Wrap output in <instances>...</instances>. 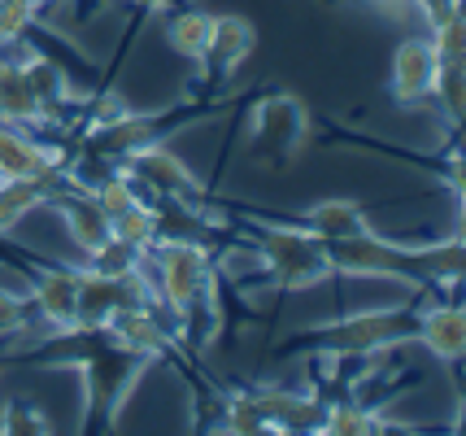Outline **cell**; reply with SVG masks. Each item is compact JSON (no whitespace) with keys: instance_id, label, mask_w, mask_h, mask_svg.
Listing matches in <instances>:
<instances>
[{"instance_id":"21","label":"cell","mask_w":466,"mask_h":436,"mask_svg":"<svg viewBox=\"0 0 466 436\" xmlns=\"http://www.w3.org/2000/svg\"><path fill=\"white\" fill-rule=\"evenodd\" d=\"M388 423L375 406H366L358 397L345 401H323V419H319V432L323 436H366V432H388Z\"/></svg>"},{"instance_id":"26","label":"cell","mask_w":466,"mask_h":436,"mask_svg":"<svg viewBox=\"0 0 466 436\" xmlns=\"http://www.w3.org/2000/svg\"><path fill=\"white\" fill-rule=\"evenodd\" d=\"M0 432L44 436V432H53V419L44 415L40 406H31L26 397H9V401H0Z\"/></svg>"},{"instance_id":"3","label":"cell","mask_w":466,"mask_h":436,"mask_svg":"<svg viewBox=\"0 0 466 436\" xmlns=\"http://www.w3.org/2000/svg\"><path fill=\"white\" fill-rule=\"evenodd\" d=\"M144 270L153 279L157 306L170 319L183 314L192 301H201L209 292H218V267H214V249L205 245H183V240H157L144 253Z\"/></svg>"},{"instance_id":"22","label":"cell","mask_w":466,"mask_h":436,"mask_svg":"<svg viewBox=\"0 0 466 436\" xmlns=\"http://www.w3.org/2000/svg\"><path fill=\"white\" fill-rule=\"evenodd\" d=\"M462 236H449L436 245H419V275L423 289H458L462 284Z\"/></svg>"},{"instance_id":"24","label":"cell","mask_w":466,"mask_h":436,"mask_svg":"<svg viewBox=\"0 0 466 436\" xmlns=\"http://www.w3.org/2000/svg\"><path fill=\"white\" fill-rule=\"evenodd\" d=\"M218 432H231V436H253V432H266V419L258 411V401L248 389H231L223 397V415H218Z\"/></svg>"},{"instance_id":"30","label":"cell","mask_w":466,"mask_h":436,"mask_svg":"<svg viewBox=\"0 0 466 436\" xmlns=\"http://www.w3.org/2000/svg\"><path fill=\"white\" fill-rule=\"evenodd\" d=\"M427 40H431L436 62H462L466 57V22L462 18L441 22V26H431V31H427Z\"/></svg>"},{"instance_id":"13","label":"cell","mask_w":466,"mask_h":436,"mask_svg":"<svg viewBox=\"0 0 466 436\" xmlns=\"http://www.w3.org/2000/svg\"><path fill=\"white\" fill-rule=\"evenodd\" d=\"M436 53L427 35H406V40L392 48V66H388V96L397 105H427L431 101V87H436Z\"/></svg>"},{"instance_id":"17","label":"cell","mask_w":466,"mask_h":436,"mask_svg":"<svg viewBox=\"0 0 466 436\" xmlns=\"http://www.w3.org/2000/svg\"><path fill=\"white\" fill-rule=\"evenodd\" d=\"M0 123L26 127V131L53 123L44 101L35 96V87H31V75H26L22 57H9V48L0 53Z\"/></svg>"},{"instance_id":"18","label":"cell","mask_w":466,"mask_h":436,"mask_svg":"<svg viewBox=\"0 0 466 436\" xmlns=\"http://www.w3.org/2000/svg\"><path fill=\"white\" fill-rule=\"evenodd\" d=\"M305 231H314L319 240H345L353 231L370 228V218H366L362 201H353V197H327V201H314L309 209H301V218H297Z\"/></svg>"},{"instance_id":"12","label":"cell","mask_w":466,"mask_h":436,"mask_svg":"<svg viewBox=\"0 0 466 436\" xmlns=\"http://www.w3.org/2000/svg\"><path fill=\"white\" fill-rule=\"evenodd\" d=\"M414 340L436 362L458 367L466 353V314L453 297H431V289H419V314H414Z\"/></svg>"},{"instance_id":"35","label":"cell","mask_w":466,"mask_h":436,"mask_svg":"<svg viewBox=\"0 0 466 436\" xmlns=\"http://www.w3.org/2000/svg\"><path fill=\"white\" fill-rule=\"evenodd\" d=\"M414 5H419V0H406V9H414Z\"/></svg>"},{"instance_id":"28","label":"cell","mask_w":466,"mask_h":436,"mask_svg":"<svg viewBox=\"0 0 466 436\" xmlns=\"http://www.w3.org/2000/svg\"><path fill=\"white\" fill-rule=\"evenodd\" d=\"M31 323H35L31 297L18 292V289H9V284H0V340L31 332Z\"/></svg>"},{"instance_id":"20","label":"cell","mask_w":466,"mask_h":436,"mask_svg":"<svg viewBox=\"0 0 466 436\" xmlns=\"http://www.w3.org/2000/svg\"><path fill=\"white\" fill-rule=\"evenodd\" d=\"M209 31H214V14L209 9H197V5H187V9H175L170 18H166V44L179 53L183 62L201 66L205 62V48H209Z\"/></svg>"},{"instance_id":"34","label":"cell","mask_w":466,"mask_h":436,"mask_svg":"<svg viewBox=\"0 0 466 436\" xmlns=\"http://www.w3.org/2000/svg\"><path fill=\"white\" fill-rule=\"evenodd\" d=\"M26 5H35V9H44V5H53V0H26Z\"/></svg>"},{"instance_id":"7","label":"cell","mask_w":466,"mask_h":436,"mask_svg":"<svg viewBox=\"0 0 466 436\" xmlns=\"http://www.w3.org/2000/svg\"><path fill=\"white\" fill-rule=\"evenodd\" d=\"M253 157L266 167H288L309 145V109L292 92H266L253 101Z\"/></svg>"},{"instance_id":"19","label":"cell","mask_w":466,"mask_h":436,"mask_svg":"<svg viewBox=\"0 0 466 436\" xmlns=\"http://www.w3.org/2000/svg\"><path fill=\"white\" fill-rule=\"evenodd\" d=\"M57 184L44 179H0V236L18 231V223H26L35 209H48Z\"/></svg>"},{"instance_id":"15","label":"cell","mask_w":466,"mask_h":436,"mask_svg":"<svg viewBox=\"0 0 466 436\" xmlns=\"http://www.w3.org/2000/svg\"><path fill=\"white\" fill-rule=\"evenodd\" d=\"M258 48V26L244 14H214V31H209V48H205V84H223L240 70Z\"/></svg>"},{"instance_id":"14","label":"cell","mask_w":466,"mask_h":436,"mask_svg":"<svg viewBox=\"0 0 466 436\" xmlns=\"http://www.w3.org/2000/svg\"><path fill=\"white\" fill-rule=\"evenodd\" d=\"M48 209H57L61 214L66 236L75 240V249L83 253V262H87V258H96V253L114 240V218L96 206V197H92L87 188H70V184L57 188V192H53V201H48Z\"/></svg>"},{"instance_id":"11","label":"cell","mask_w":466,"mask_h":436,"mask_svg":"<svg viewBox=\"0 0 466 436\" xmlns=\"http://www.w3.org/2000/svg\"><path fill=\"white\" fill-rule=\"evenodd\" d=\"M0 179H44V184H70V162L53 145L35 140L26 127L0 123Z\"/></svg>"},{"instance_id":"1","label":"cell","mask_w":466,"mask_h":436,"mask_svg":"<svg viewBox=\"0 0 466 436\" xmlns=\"http://www.w3.org/2000/svg\"><path fill=\"white\" fill-rule=\"evenodd\" d=\"M414 314H419V289L410 306H375V310L345 314L336 323L297 336L292 350H314L319 358H375L414 340Z\"/></svg>"},{"instance_id":"29","label":"cell","mask_w":466,"mask_h":436,"mask_svg":"<svg viewBox=\"0 0 466 436\" xmlns=\"http://www.w3.org/2000/svg\"><path fill=\"white\" fill-rule=\"evenodd\" d=\"M35 18H40L35 5H26V0H0V53L26 40Z\"/></svg>"},{"instance_id":"25","label":"cell","mask_w":466,"mask_h":436,"mask_svg":"<svg viewBox=\"0 0 466 436\" xmlns=\"http://www.w3.org/2000/svg\"><path fill=\"white\" fill-rule=\"evenodd\" d=\"M114 240H122V245H131V249L148 253L153 245H157V231H153V206L148 201H136V206H127L114 218Z\"/></svg>"},{"instance_id":"16","label":"cell","mask_w":466,"mask_h":436,"mask_svg":"<svg viewBox=\"0 0 466 436\" xmlns=\"http://www.w3.org/2000/svg\"><path fill=\"white\" fill-rule=\"evenodd\" d=\"M248 393H253L266 419V432H319V419H323V397L319 393L275 389V384H258Z\"/></svg>"},{"instance_id":"23","label":"cell","mask_w":466,"mask_h":436,"mask_svg":"<svg viewBox=\"0 0 466 436\" xmlns=\"http://www.w3.org/2000/svg\"><path fill=\"white\" fill-rule=\"evenodd\" d=\"M22 66H26L31 87H35V96L44 101L48 118H53V114H61V109H66V101H70V79H66V70H61L53 57H44V53H26V57H22Z\"/></svg>"},{"instance_id":"2","label":"cell","mask_w":466,"mask_h":436,"mask_svg":"<svg viewBox=\"0 0 466 436\" xmlns=\"http://www.w3.org/2000/svg\"><path fill=\"white\" fill-rule=\"evenodd\" d=\"M248 245L262 262L266 279L279 292H305L331 279V262H327L323 240L301 223H262V218H244L240 223Z\"/></svg>"},{"instance_id":"5","label":"cell","mask_w":466,"mask_h":436,"mask_svg":"<svg viewBox=\"0 0 466 436\" xmlns=\"http://www.w3.org/2000/svg\"><path fill=\"white\" fill-rule=\"evenodd\" d=\"M148 362L136 358V353L118 350L114 340H105L96 353H87L79 362V375H83V423H92L96 432H109L118 423L122 406L131 389L144 380Z\"/></svg>"},{"instance_id":"27","label":"cell","mask_w":466,"mask_h":436,"mask_svg":"<svg viewBox=\"0 0 466 436\" xmlns=\"http://www.w3.org/2000/svg\"><path fill=\"white\" fill-rule=\"evenodd\" d=\"M462 96H466L462 62H441V70H436V87H431V101L441 105V114H445L453 127L462 123Z\"/></svg>"},{"instance_id":"6","label":"cell","mask_w":466,"mask_h":436,"mask_svg":"<svg viewBox=\"0 0 466 436\" xmlns=\"http://www.w3.org/2000/svg\"><path fill=\"white\" fill-rule=\"evenodd\" d=\"M331 275H358V279H401L410 292L423 289L419 275V245H397L375 228H362L345 240H327Z\"/></svg>"},{"instance_id":"4","label":"cell","mask_w":466,"mask_h":436,"mask_svg":"<svg viewBox=\"0 0 466 436\" xmlns=\"http://www.w3.org/2000/svg\"><path fill=\"white\" fill-rule=\"evenodd\" d=\"M179 109H162V114H144V109H127L122 105L118 114H109V118H92L87 131H83V153H92V157H101V162H122V157H131V153H140L148 145H162L170 140L175 131L192 123H205L209 114L201 109H183V118H175Z\"/></svg>"},{"instance_id":"10","label":"cell","mask_w":466,"mask_h":436,"mask_svg":"<svg viewBox=\"0 0 466 436\" xmlns=\"http://www.w3.org/2000/svg\"><path fill=\"white\" fill-rule=\"evenodd\" d=\"M26 297L44 323V332H61L79 323V267L31 262L26 267Z\"/></svg>"},{"instance_id":"33","label":"cell","mask_w":466,"mask_h":436,"mask_svg":"<svg viewBox=\"0 0 466 436\" xmlns=\"http://www.w3.org/2000/svg\"><path fill=\"white\" fill-rule=\"evenodd\" d=\"M136 5V14H166L170 9V0H131Z\"/></svg>"},{"instance_id":"9","label":"cell","mask_w":466,"mask_h":436,"mask_svg":"<svg viewBox=\"0 0 466 436\" xmlns=\"http://www.w3.org/2000/svg\"><path fill=\"white\" fill-rule=\"evenodd\" d=\"M118 167L136 179L144 201H192V197H201V179L166 140L122 157Z\"/></svg>"},{"instance_id":"32","label":"cell","mask_w":466,"mask_h":436,"mask_svg":"<svg viewBox=\"0 0 466 436\" xmlns=\"http://www.w3.org/2000/svg\"><path fill=\"white\" fill-rule=\"evenodd\" d=\"M414 9L423 14V26H427V31H431V26H441V22L462 18V0H419Z\"/></svg>"},{"instance_id":"8","label":"cell","mask_w":466,"mask_h":436,"mask_svg":"<svg viewBox=\"0 0 466 436\" xmlns=\"http://www.w3.org/2000/svg\"><path fill=\"white\" fill-rule=\"evenodd\" d=\"M105 332H109V340H114L118 350L144 358L148 367H153V362H166V358H175V350H179L175 323H170V314H166L157 301L114 310L109 319H105Z\"/></svg>"},{"instance_id":"31","label":"cell","mask_w":466,"mask_h":436,"mask_svg":"<svg viewBox=\"0 0 466 436\" xmlns=\"http://www.w3.org/2000/svg\"><path fill=\"white\" fill-rule=\"evenodd\" d=\"M87 267L101 270V275H127V270L144 267V253L131 249V245H122V240H109L96 258H87Z\"/></svg>"}]
</instances>
